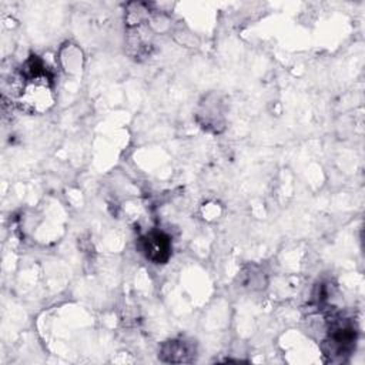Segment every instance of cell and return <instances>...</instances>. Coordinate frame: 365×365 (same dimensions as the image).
<instances>
[{
  "label": "cell",
  "instance_id": "cell-1",
  "mask_svg": "<svg viewBox=\"0 0 365 365\" xmlns=\"http://www.w3.org/2000/svg\"><path fill=\"white\" fill-rule=\"evenodd\" d=\"M141 252L154 264H163L171 254V241L161 231H151L140 240Z\"/></svg>",
  "mask_w": 365,
  "mask_h": 365
},
{
  "label": "cell",
  "instance_id": "cell-2",
  "mask_svg": "<svg viewBox=\"0 0 365 365\" xmlns=\"http://www.w3.org/2000/svg\"><path fill=\"white\" fill-rule=\"evenodd\" d=\"M194 356V346L184 339H174L163 345L161 358L167 362H190Z\"/></svg>",
  "mask_w": 365,
  "mask_h": 365
}]
</instances>
